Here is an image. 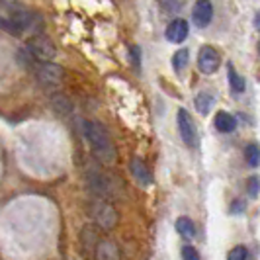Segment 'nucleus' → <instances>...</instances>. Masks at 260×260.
I'll list each match as a JSON object with an SVG mask.
<instances>
[{"instance_id":"1","label":"nucleus","mask_w":260,"mask_h":260,"mask_svg":"<svg viewBox=\"0 0 260 260\" xmlns=\"http://www.w3.org/2000/svg\"><path fill=\"white\" fill-rule=\"evenodd\" d=\"M80 125H82V135L90 143L94 155L98 156L104 165H114L117 158V151L116 147H114V141H112L108 129L102 123L90 121V119H82Z\"/></svg>"},{"instance_id":"2","label":"nucleus","mask_w":260,"mask_h":260,"mask_svg":"<svg viewBox=\"0 0 260 260\" xmlns=\"http://www.w3.org/2000/svg\"><path fill=\"white\" fill-rule=\"evenodd\" d=\"M88 213H90L92 221L104 231H112L119 219L116 208L112 204H108L106 200H94L88 206Z\"/></svg>"},{"instance_id":"3","label":"nucleus","mask_w":260,"mask_h":260,"mask_svg":"<svg viewBox=\"0 0 260 260\" xmlns=\"http://www.w3.org/2000/svg\"><path fill=\"white\" fill-rule=\"evenodd\" d=\"M26 51L31 55L34 61L47 63V61H51L53 57L57 55V47H55V43L49 38H45V36H34L26 43Z\"/></svg>"},{"instance_id":"4","label":"nucleus","mask_w":260,"mask_h":260,"mask_svg":"<svg viewBox=\"0 0 260 260\" xmlns=\"http://www.w3.org/2000/svg\"><path fill=\"white\" fill-rule=\"evenodd\" d=\"M176 123H178V133H180V137H182V141L186 147H190V149H194L196 145H198V129H196V123L192 116L180 108L178 112H176Z\"/></svg>"},{"instance_id":"5","label":"nucleus","mask_w":260,"mask_h":260,"mask_svg":"<svg viewBox=\"0 0 260 260\" xmlns=\"http://www.w3.org/2000/svg\"><path fill=\"white\" fill-rule=\"evenodd\" d=\"M63 77H65L63 69L57 65V63H53V61L38 63L36 65V78H38L43 86H57V84L63 82Z\"/></svg>"},{"instance_id":"6","label":"nucleus","mask_w":260,"mask_h":260,"mask_svg":"<svg viewBox=\"0 0 260 260\" xmlns=\"http://www.w3.org/2000/svg\"><path fill=\"white\" fill-rule=\"evenodd\" d=\"M221 67V55L215 47L211 45H204L200 49V55H198V69L200 73L204 75H213L217 73V69Z\"/></svg>"},{"instance_id":"7","label":"nucleus","mask_w":260,"mask_h":260,"mask_svg":"<svg viewBox=\"0 0 260 260\" xmlns=\"http://www.w3.org/2000/svg\"><path fill=\"white\" fill-rule=\"evenodd\" d=\"M8 12H10V20H14L18 26L22 27L24 31L26 29H34L36 27V14L31 12V10H27V8H24L22 4H10L8 6Z\"/></svg>"},{"instance_id":"8","label":"nucleus","mask_w":260,"mask_h":260,"mask_svg":"<svg viewBox=\"0 0 260 260\" xmlns=\"http://www.w3.org/2000/svg\"><path fill=\"white\" fill-rule=\"evenodd\" d=\"M88 184H90V188L96 192V194H100L102 198L106 196H110L114 192V184H116V178H112L110 174H104V172H90L88 174Z\"/></svg>"},{"instance_id":"9","label":"nucleus","mask_w":260,"mask_h":260,"mask_svg":"<svg viewBox=\"0 0 260 260\" xmlns=\"http://www.w3.org/2000/svg\"><path fill=\"white\" fill-rule=\"evenodd\" d=\"M192 20L196 27H208L213 20V4L209 0H198L192 8Z\"/></svg>"},{"instance_id":"10","label":"nucleus","mask_w":260,"mask_h":260,"mask_svg":"<svg viewBox=\"0 0 260 260\" xmlns=\"http://www.w3.org/2000/svg\"><path fill=\"white\" fill-rule=\"evenodd\" d=\"M129 170H131V176H133V180L139 184V186L147 188V186H151V184H153V176H151V170H149V167L145 165V160H141L139 156L131 158Z\"/></svg>"},{"instance_id":"11","label":"nucleus","mask_w":260,"mask_h":260,"mask_svg":"<svg viewBox=\"0 0 260 260\" xmlns=\"http://www.w3.org/2000/svg\"><path fill=\"white\" fill-rule=\"evenodd\" d=\"M188 22L182 20V18H176V20H172L167 27V39H169L170 43H182L184 39L188 38Z\"/></svg>"},{"instance_id":"12","label":"nucleus","mask_w":260,"mask_h":260,"mask_svg":"<svg viewBox=\"0 0 260 260\" xmlns=\"http://www.w3.org/2000/svg\"><path fill=\"white\" fill-rule=\"evenodd\" d=\"M121 258V252L114 241H100V245L94 252V260H119Z\"/></svg>"},{"instance_id":"13","label":"nucleus","mask_w":260,"mask_h":260,"mask_svg":"<svg viewBox=\"0 0 260 260\" xmlns=\"http://www.w3.org/2000/svg\"><path fill=\"white\" fill-rule=\"evenodd\" d=\"M80 245H82V252L86 254V256H90L96 252V248L100 245V241H98V233H96V229L94 227H84L82 231H80Z\"/></svg>"},{"instance_id":"14","label":"nucleus","mask_w":260,"mask_h":260,"mask_svg":"<svg viewBox=\"0 0 260 260\" xmlns=\"http://www.w3.org/2000/svg\"><path fill=\"white\" fill-rule=\"evenodd\" d=\"M213 123H215V129L219 133H231V131L237 129V117L229 112H217Z\"/></svg>"},{"instance_id":"15","label":"nucleus","mask_w":260,"mask_h":260,"mask_svg":"<svg viewBox=\"0 0 260 260\" xmlns=\"http://www.w3.org/2000/svg\"><path fill=\"white\" fill-rule=\"evenodd\" d=\"M194 106H196V110H198V114L208 116L209 110H211V106H213V94L208 92V90L198 92V94H196Z\"/></svg>"},{"instance_id":"16","label":"nucleus","mask_w":260,"mask_h":260,"mask_svg":"<svg viewBox=\"0 0 260 260\" xmlns=\"http://www.w3.org/2000/svg\"><path fill=\"white\" fill-rule=\"evenodd\" d=\"M227 78H229V84H231V90L235 94H241V92H245V78L239 77L237 75V71H235V65L233 63H227Z\"/></svg>"},{"instance_id":"17","label":"nucleus","mask_w":260,"mask_h":260,"mask_svg":"<svg viewBox=\"0 0 260 260\" xmlns=\"http://www.w3.org/2000/svg\"><path fill=\"white\" fill-rule=\"evenodd\" d=\"M176 231L182 235L184 239H194L196 225L190 217H178V219H176Z\"/></svg>"},{"instance_id":"18","label":"nucleus","mask_w":260,"mask_h":260,"mask_svg":"<svg viewBox=\"0 0 260 260\" xmlns=\"http://www.w3.org/2000/svg\"><path fill=\"white\" fill-rule=\"evenodd\" d=\"M245 158H247V165L256 169L260 167V147L256 143H248L245 147Z\"/></svg>"},{"instance_id":"19","label":"nucleus","mask_w":260,"mask_h":260,"mask_svg":"<svg viewBox=\"0 0 260 260\" xmlns=\"http://www.w3.org/2000/svg\"><path fill=\"white\" fill-rule=\"evenodd\" d=\"M188 61H190V51L188 49H180V51H176L172 55V69L176 73H180V71H184L188 67Z\"/></svg>"},{"instance_id":"20","label":"nucleus","mask_w":260,"mask_h":260,"mask_svg":"<svg viewBox=\"0 0 260 260\" xmlns=\"http://www.w3.org/2000/svg\"><path fill=\"white\" fill-rule=\"evenodd\" d=\"M0 29L12 34V36H16V38H20V36L24 34V29L18 26L14 20H10V18H0Z\"/></svg>"},{"instance_id":"21","label":"nucleus","mask_w":260,"mask_h":260,"mask_svg":"<svg viewBox=\"0 0 260 260\" xmlns=\"http://www.w3.org/2000/svg\"><path fill=\"white\" fill-rule=\"evenodd\" d=\"M247 258H248V250L243 245L233 247L229 250V254H227V260H247Z\"/></svg>"},{"instance_id":"22","label":"nucleus","mask_w":260,"mask_h":260,"mask_svg":"<svg viewBox=\"0 0 260 260\" xmlns=\"http://www.w3.org/2000/svg\"><path fill=\"white\" fill-rule=\"evenodd\" d=\"M247 190H248V196H250V198H258V192H260V180H258V176H250V178H248Z\"/></svg>"},{"instance_id":"23","label":"nucleus","mask_w":260,"mask_h":260,"mask_svg":"<svg viewBox=\"0 0 260 260\" xmlns=\"http://www.w3.org/2000/svg\"><path fill=\"white\" fill-rule=\"evenodd\" d=\"M182 258L184 260H200V252H198L194 247L186 245V247L182 248Z\"/></svg>"},{"instance_id":"24","label":"nucleus","mask_w":260,"mask_h":260,"mask_svg":"<svg viewBox=\"0 0 260 260\" xmlns=\"http://www.w3.org/2000/svg\"><path fill=\"white\" fill-rule=\"evenodd\" d=\"M158 2H160V6H162L167 12L178 10V2H176V0H158Z\"/></svg>"},{"instance_id":"25","label":"nucleus","mask_w":260,"mask_h":260,"mask_svg":"<svg viewBox=\"0 0 260 260\" xmlns=\"http://www.w3.org/2000/svg\"><path fill=\"white\" fill-rule=\"evenodd\" d=\"M131 61H133V65L135 69H139V47H131Z\"/></svg>"},{"instance_id":"26","label":"nucleus","mask_w":260,"mask_h":260,"mask_svg":"<svg viewBox=\"0 0 260 260\" xmlns=\"http://www.w3.org/2000/svg\"><path fill=\"white\" fill-rule=\"evenodd\" d=\"M243 209H245V204L241 200H235L233 204H231V211L233 213H243Z\"/></svg>"},{"instance_id":"27","label":"nucleus","mask_w":260,"mask_h":260,"mask_svg":"<svg viewBox=\"0 0 260 260\" xmlns=\"http://www.w3.org/2000/svg\"><path fill=\"white\" fill-rule=\"evenodd\" d=\"M252 26H254V29L256 31H260V10L256 14H254V20H252Z\"/></svg>"},{"instance_id":"28","label":"nucleus","mask_w":260,"mask_h":260,"mask_svg":"<svg viewBox=\"0 0 260 260\" xmlns=\"http://www.w3.org/2000/svg\"><path fill=\"white\" fill-rule=\"evenodd\" d=\"M258 53H260V41H258Z\"/></svg>"}]
</instances>
